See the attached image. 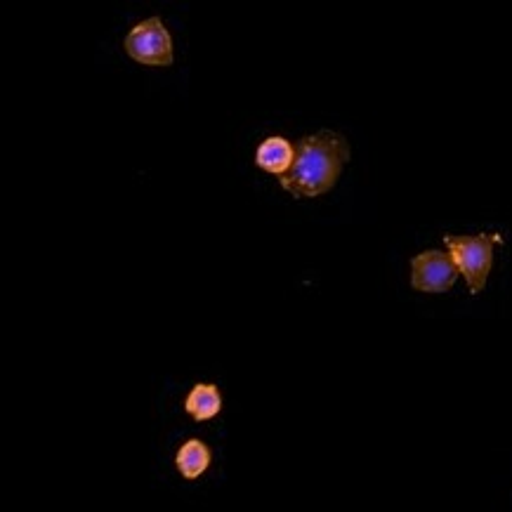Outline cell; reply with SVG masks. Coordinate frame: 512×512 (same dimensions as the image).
<instances>
[{
    "label": "cell",
    "mask_w": 512,
    "mask_h": 512,
    "mask_svg": "<svg viewBox=\"0 0 512 512\" xmlns=\"http://www.w3.org/2000/svg\"><path fill=\"white\" fill-rule=\"evenodd\" d=\"M352 159L350 142L333 130H319L300 137L295 144V161L279 185L293 199H317L338 185L347 161Z\"/></svg>",
    "instance_id": "1"
},
{
    "label": "cell",
    "mask_w": 512,
    "mask_h": 512,
    "mask_svg": "<svg viewBox=\"0 0 512 512\" xmlns=\"http://www.w3.org/2000/svg\"><path fill=\"white\" fill-rule=\"evenodd\" d=\"M444 244L449 248L451 258L456 260L461 277L465 279L472 295H479L487 286L491 267H494V248L503 244L501 234H477V236H456L444 234Z\"/></svg>",
    "instance_id": "2"
},
{
    "label": "cell",
    "mask_w": 512,
    "mask_h": 512,
    "mask_svg": "<svg viewBox=\"0 0 512 512\" xmlns=\"http://www.w3.org/2000/svg\"><path fill=\"white\" fill-rule=\"evenodd\" d=\"M126 55L144 67H170L175 62L173 36L161 17H149L137 22L123 41Z\"/></svg>",
    "instance_id": "3"
},
{
    "label": "cell",
    "mask_w": 512,
    "mask_h": 512,
    "mask_svg": "<svg viewBox=\"0 0 512 512\" xmlns=\"http://www.w3.org/2000/svg\"><path fill=\"white\" fill-rule=\"evenodd\" d=\"M461 277L456 260L444 251H423L411 260V286L420 293H446Z\"/></svg>",
    "instance_id": "4"
},
{
    "label": "cell",
    "mask_w": 512,
    "mask_h": 512,
    "mask_svg": "<svg viewBox=\"0 0 512 512\" xmlns=\"http://www.w3.org/2000/svg\"><path fill=\"white\" fill-rule=\"evenodd\" d=\"M295 161V147L284 135H269L255 149V166L267 175H286Z\"/></svg>",
    "instance_id": "5"
},
{
    "label": "cell",
    "mask_w": 512,
    "mask_h": 512,
    "mask_svg": "<svg viewBox=\"0 0 512 512\" xmlns=\"http://www.w3.org/2000/svg\"><path fill=\"white\" fill-rule=\"evenodd\" d=\"M182 406L196 423H208V420L220 416L225 399H222V390L215 383H196L187 392Z\"/></svg>",
    "instance_id": "6"
},
{
    "label": "cell",
    "mask_w": 512,
    "mask_h": 512,
    "mask_svg": "<svg viewBox=\"0 0 512 512\" xmlns=\"http://www.w3.org/2000/svg\"><path fill=\"white\" fill-rule=\"evenodd\" d=\"M210 463H213V449L199 437L187 439L175 454V468L187 482H196L201 475H206Z\"/></svg>",
    "instance_id": "7"
}]
</instances>
